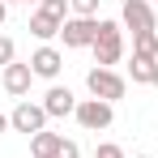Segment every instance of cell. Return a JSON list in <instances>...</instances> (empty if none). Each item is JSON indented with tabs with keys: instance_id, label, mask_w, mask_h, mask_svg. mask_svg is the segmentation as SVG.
<instances>
[{
	"instance_id": "obj_14",
	"label": "cell",
	"mask_w": 158,
	"mask_h": 158,
	"mask_svg": "<svg viewBox=\"0 0 158 158\" xmlns=\"http://www.w3.org/2000/svg\"><path fill=\"white\" fill-rule=\"evenodd\" d=\"M39 9H43L47 17H56V22H69V17H73V9H69V0H43Z\"/></svg>"
},
{
	"instance_id": "obj_24",
	"label": "cell",
	"mask_w": 158,
	"mask_h": 158,
	"mask_svg": "<svg viewBox=\"0 0 158 158\" xmlns=\"http://www.w3.org/2000/svg\"><path fill=\"white\" fill-rule=\"evenodd\" d=\"M150 4H158V0H150Z\"/></svg>"
},
{
	"instance_id": "obj_5",
	"label": "cell",
	"mask_w": 158,
	"mask_h": 158,
	"mask_svg": "<svg viewBox=\"0 0 158 158\" xmlns=\"http://www.w3.org/2000/svg\"><path fill=\"white\" fill-rule=\"evenodd\" d=\"M47 111H43V103H30V98H22V103L9 111V128L13 132H26V137H34V132H43L47 128Z\"/></svg>"
},
{
	"instance_id": "obj_23",
	"label": "cell",
	"mask_w": 158,
	"mask_h": 158,
	"mask_svg": "<svg viewBox=\"0 0 158 158\" xmlns=\"http://www.w3.org/2000/svg\"><path fill=\"white\" fill-rule=\"evenodd\" d=\"M154 90H158V73H154Z\"/></svg>"
},
{
	"instance_id": "obj_17",
	"label": "cell",
	"mask_w": 158,
	"mask_h": 158,
	"mask_svg": "<svg viewBox=\"0 0 158 158\" xmlns=\"http://www.w3.org/2000/svg\"><path fill=\"white\" fill-rule=\"evenodd\" d=\"M94 158H128L115 141H98V150H94Z\"/></svg>"
},
{
	"instance_id": "obj_3",
	"label": "cell",
	"mask_w": 158,
	"mask_h": 158,
	"mask_svg": "<svg viewBox=\"0 0 158 158\" xmlns=\"http://www.w3.org/2000/svg\"><path fill=\"white\" fill-rule=\"evenodd\" d=\"M120 26L128 30L132 39H137V34H154L158 30L154 4H150V0H124V4H120Z\"/></svg>"
},
{
	"instance_id": "obj_9",
	"label": "cell",
	"mask_w": 158,
	"mask_h": 158,
	"mask_svg": "<svg viewBox=\"0 0 158 158\" xmlns=\"http://www.w3.org/2000/svg\"><path fill=\"white\" fill-rule=\"evenodd\" d=\"M30 81H34V73H30V60H26V64H17V60H13V64L0 73V85H4V94H13L17 103L30 94Z\"/></svg>"
},
{
	"instance_id": "obj_22",
	"label": "cell",
	"mask_w": 158,
	"mask_h": 158,
	"mask_svg": "<svg viewBox=\"0 0 158 158\" xmlns=\"http://www.w3.org/2000/svg\"><path fill=\"white\" fill-rule=\"evenodd\" d=\"M137 158H154V154H137Z\"/></svg>"
},
{
	"instance_id": "obj_6",
	"label": "cell",
	"mask_w": 158,
	"mask_h": 158,
	"mask_svg": "<svg viewBox=\"0 0 158 158\" xmlns=\"http://www.w3.org/2000/svg\"><path fill=\"white\" fill-rule=\"evenodd\" d=\"M94 39H98V17H69V22L60 26V43H64L69 52L94 47Z\"/></svg>"
},
{
	"instance_id": "obj_15",
	"label": "cell",
	"mask_w": 158,
	"mask_h": 158,
	"mask_svg": "<svg viewBox=\"0 0 158 158\" xmlns=\"http://www.w3.org/2000/svg\"><path fill=\"white\" fill-rule=\"evenodd\" d=\"M98 4H103V0H69L73 17H98Z\"/></svg>"
},
{
	"instance_id": "obj_4",
	"label": "cell",
	"mask_w": 158,
	"mask_h": 158,
	"mask_svg": "<svg viewBox=\"0 0 158 158\" xmlns=\"http://www.w3.org/2000/svg\"><path fill=\"white\" fill-rule=\"evenodd\" d=\"M73 120H77L85 132H103V128H111V120H115V103H103V98H81L77 111H73Z\"/></svg>"
},
{
	"instance_id": "obj_7",
	"label": "cell",
	"mask_w": 158,
	"mask_h": 158,
	"mask_svg": "<svg viewBox=\"0 0 158 158\" xmlns=\"http://www.w3.org/2000/svg\"><path fill=\"white\" fill-rule=\"evenodd\" d=\"M60 69H64V56H60V47H52V43H39L34 52H30V73L43 81H56L60 77Z\"/></svg>"
},
{
	"instance_id": "obj_12",
	"label": "cell",
	"mask_w": 158,
	"mask_h": 158,
	"mask_svg": "<svg viewBox=\"0 0 158 158\" xmlns=\"http://www.w3.org/2000/svg\"><path fill=\"white\" fill-rule=\"evenodd\" d=\"M154 73H158V60H141V56L128 60V81L132 85H154Z\"/></svg>"
},
{
	"instance_id": "obj_19",
	"label": "cell",
	"mask_w": 158,
	"mask_h": 158,
	"mask_svg": "<svg viewBox=\"0 0 158 158\" xmlns=\"http://www.w3.org/2000/svg\"><path fill=\"white\" fill-rule=\"evenodd\" d=\"M4 22H9V4L0 0V30H4Z\"/></svg>"
},
{
	"instance_id": "obj_1",
	"label": "cell",
	"mask_w": 158,
	"mask_h": 158,
	"mask_svg": "<svg viewBox=\"0 0 158 158\" xmlns=\"http://www.w3.org/2000/svg\"><path fill=\"white\" fill-rule=\"evenodd\" d=\"M90 52H94V64H98V69H115V64L124 60V26L98 17V39H94Z\"/></svg>"
},
{
	"instance_id": "obj_16",
	"label": "cell",
	"mask_w": 158,
	"mask_h": 158,
	"mask_svg": "<svg viewBox=\"0 0 158 158\" xmlns=\"http://www.w3.org/2000/svg\"><path fill=\"white\" fill-rule=\"evenodd\" d=\"M13 60H17V47H13V39H9V34H0V73H4Z\"/></svg>"
},
{
	"instance_id": "obj_18",
	"label": "cell",
	"mask_w": 158,
	"mask_h": 158,
	"mask_svg": "<svg viewBox=\"0 0 158 158\" xmlns=\"http://www.w3.org/2000/svg\"><path fill=\"white\" fill-rule=\"evenodd\" d=\"M56 158H81V145L77 141H69V137H64V145H60V154Z\"/></svg>"
},
{
	"instance_id": "obj_20",
	"label": "cell",
	"mask_w": 158,
	"mask_h": 158,
	"mask_svg": "<svg viewBox=\"0 0 158 158\" xmlns=\"http://www.w3.org/2000/svg\"><path fill=\"white\" fill-rule=\"evenodd\" d=\"M4 4H43V0H4Z\"/></svg>"
},
{
	"instance_id": "obj_11",
	"label": "cell",
	"mask_w": 158,
	"mask_h": 158,
	"mask_svg": "<svg viewBox=\"0 0 158 158\" xmlns=\"http://www.w3.org/2000/svg\"><path fill=\"white\" fill-rule=\"evenodd\" d=\"M60 26H64V22H56V17H47V13H43V9H34V13H30V34H34V39H39V43H52V39H60Z\"/></svg>"
},
{
	"instance_id": "obj_10",
	"label": "cell",
	"mask_w": 158,
	"mask_h": 158,
	"mask_svg": "<svg viewBox=\"0 0 158 158\" xmlns=\"http://www.w3.org/2000/svg\"><path fill=\"white\" fill-rule=\"evenodd\" d=\"M60 145H64V132L43 128V132L30 137V158H56V154H60Z\"/></svg>"
},
{
	"instance_id": "obj_13",
	"label": "cell",
	"mask_w": 158,
	"mask_h": 158,
	"mask_svg": "<svg viewBox=\"0 0 158 158\" xmlns=\"http://www.w3.org/2000/svg\"><path fill=\"white\" fill-rule=\"evenodd\" d=\"M132 56L158 60V30H154V34H137V39H132Z\"/></svg>"
},
{
	"instance_id": "obj_8",
	"label": "cell",
	"mask_w": 158,
	"mask_h": 158,
	"mask_svg": "<svg viewBox=\"0 0 158 158\" xmlns=\"http://www.w3.org/2000/svg\"><path fill=\"white\" fill-rule=\"evenodd\" d=\"M77 103H81V98L69 90V85H60V81H52V90L43 94V111H47L52 120H64V115H73V111H77Z\"/></svg>"
},
{
	"instance_id": "obj_2",
	"label": "cell",
	"mask_w": 158,
	"mask_h": 158,
	"mask_svg": "<svg viewBox=\"0 0 158 158\" xmlns=\"http://www.w3.org/2000/svg\"><path fill=\"white\" fill-rule=\"evenodd\" d=\"M85 90H90V98H103V103H120L124 94H128V77L120 73V69H90L85 73Z\"/></svg>"
},
{
	"instance_id": "obj_21",
	"label": "cell",
	"mask_w": 158,
	"mask_h": 158,
	"mask_svg": "<svg viewBox=\"0 0 158 158\" xmlns=\"http://www.w3.org/2000/svg\"><path fill=\"white\" fill-rule=\"evenodd\" d=\"M0 132H9V115L4 111H0Z\"/></svg>"
}]
</instances>
